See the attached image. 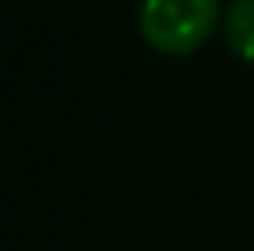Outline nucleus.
<instances>
[{
	"label": "nucleus",
	"instance_id": "obj_1",
	"mask_svg": "<svg viewBox=\"0 0 254 251\" xmlns=\"http://www.w3.org/2000/svg\"><path fill=\"white\" fill-rule=\"evenodd\" d=\"M221 0H140V37L162 56H191L221 26Z\"/></svg>",
	"mask_w": 254,
	"mask_h": 251
},
{
	"label": "nucleus",
	"instance_id": "obj_2",
	"mask_svg": "<svg viewBox=\"0 0 254 251\" xmlns=\"http://www.w3.org/2000/svg\"><path fill=\"white\" fill-rule=\"evenodd\" d=\"M225 45L240 63H254V0H232L225 7Z\"/></svg>",
	"mask_w": 254,
	"mask_h": 251
}]
</instances>
